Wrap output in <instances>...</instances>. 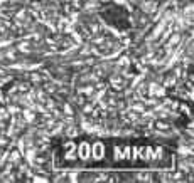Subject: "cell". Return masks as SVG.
I'll return each instance as SVG.
<instances>
[{"mask_svg":"<svg viewBox=\"0 0 194 183\" xmlns=\"http://www.w3.org/2000/svg\"><path fill=\"white\" fill-rule=\"evenodd\" d=\"M110 87L115 91H123L125 87H127V81L123 79L120 74H117V72H113V74L110 76Z\"/></svg>","mask_w":194,"mask_h":183,"instance_id":"obj_1","label":"cell"},{"mask_svg":"<svg viewBox=\"0 0 194 183\" xmlns=\"http://www.w3.org/2000/svg\"><path fill=\"white\" fill-rule=\"evenodd\" d=\"M177 81H179V79H177V77H175L172 72H166V74H164V77H162V82H161V84L164 86L166 89H170V87H175Z\"/></svg>","mask_w":194,"mask_h":183,"instance_id":"obj_2","label":"cell"},{"mask_svg":"<svg viewBox=\"0 0 194 183\" xmlns=\"http://www.w3.org/2000/svg\"><path fill=\"white\" fill-rule=\"evenodd\" d=\"M175 151H177V156H193L194 155L193 145H177Z\"/></svg>","mask_w":194,"mask_h":183,"instance_id":"obj_3","label":"cell"},{"mask_svg":"<svg viewBox=\"0 0 194 183\" xmlns=\"http://www.w3.org/2000/svg\"><path fill=\"white\" fill-rule=\"evenodd\" d=\"M20 116L25 119V123H27V124H34V121H36V113H34L30 108L20 109Z\"/></svg>","mask_w":194,"mask_h":183,"instance_id":"obj_4","label":"cell"},{"mask_svg":"<svg viewBox=\"0 0 194 183\" xmlns=\"http://www.w3.org/2000/svg\"><path fill=\"white\" fill-rule=\"evenodd\" d=\"M15 51H20L22 54H32V42H29V40H22L20 44H17V49Z\"/></svg>","mask_w":194,"mask_h":183,"instance_id":"obj_5","label":"cell"},{"mask_svg":"<svg viewBox=\"0 0 194 183\" xmlns=\"http://www.w3.org/2000/svg\"><path fill=\"white\" fill-rule=\"evenodd\" d=\"M7 161H10V163L15 166L17 163H20V161H22V153H20L19 150L9 151V160H7Z\"/></svg>","mask_w":194,"mask_h":183,"instance_id":"obj_6","label":"cell"},{"mask_svg":"<svg viewBox=\"0 0 194 183\" xmlns=\"http://www.w3.org/2000/svg\"><path fill=\"white\" fill-rule=\"evenodd\" d=\"M29 82H30V84H41V82H42L44 81V77L42 76H41V72H34V71H30V72H29Z\"/></svg>","mask_w":194,"mask_h":183,"instance_id":"obj_7","label":"cell"},{"mask_svg":"<svg viewBox=\"0 0 194 183\" xmlns=\"http://www.w3.org/2000/svg\"><path fill=\"white\" fill-rule=\"evenodd\" d=\"M64 128H66L64 134H66L68 138H74V136H78V133H80V129H78L76 124H66Z\"/></svg>","mask_w":194,"mask_h":183,"instance_id":"obj_8","label":"cell"},{"mask_svg":"<svg viewBox=\"0 0 194 183\" xmlns=\"http://www.w3.org/2000/svg\"><path fill=\"white\" fill-rule=\"evenodd\" d=\"M95 86H91V84H88V86H81V87H78V93L80 94H83V96H86V98H90L91 94L95 93Z\"/></svg>","mask_w":194,"mask_h":183,"instance_id":"obj_9","label":"cell"},{"mask_svg":"<svg viewBox=\"0 0 194 183\" xmlns=\"http://www.w3.org/2000/svg\"><path fill=\"white\" fill-rule=\"evenodd\" d=\"M62 114L64 116H73L74 114V109H73L69 101H62Z\"/></svg>","mask_w":194,"mask_h":183,"instance_id":"obj_10","label":"cell"},{"mask_svg":"<svg viewBox=\"0 0 194 183\" xmlns=\"http://www.w3.org/2000/svg\"><path fill=\"white\" fill-rule=\"evenodd\" d=\"M130 62H132V61H130V57H128V56H122L118 61L115 62V66H117V67H130Z\"/></svg>","mask_w":194,"mask_h":183,"instance_id":"obj_11","label":"cell"},{"mask_svg":"<svg viewBox=\"0 0 194 183\" xmlns=\"http://www.w3.org/2000/svg\"><path fill=\"white\" fill-rule=\"evenodd\" d=\"M179 109H181V113L186 114V116H189V119H193V114H191V108H189V104H179Z\"/></svg>","mask_w":194,"mask_h":183,"instance_id":"obj_12","label":"cell"},{"mask_svg":"<svg viewBox=\"0 0 194 183\" xmlns=\"http://www.w3.org/2000/svg\"><path fill=\"white\" fill-rule=\"evenodd\" d=\"M32 182H37V183H49V178H46V175H41V173H34L32 175Z\"/></svg>","mask_w":194,"mask_h":183,"instance_id":"obj_13","label":"cell"},{"mask_svg":"<svg viewBox=\"0 0 194 183\" xmlns=\"http://www.w3.org/2000/svg\"><path fill=\"white\" fill-rule=\"evenodd\" d=\"M42 89L46 91V93L54 94V93H56V84H54V82H44V84H42Z\"/></svg>","mask_w":194,"mask_h":183,"instance_id":"obj_14","label":"cell"},{"mask_svg":"<svg viewBox=\"0 0 194 183\" xmlns=\"http://www.w3.org/2000/svg\"><path fill=\"white\" fill-rule=\"evenodd\" d=\"M152 158H155V160H162V158H164V148H162V146L155 148V150H154V156H152Z\"/></svg>","mask_w":194,"mask_h":183,"instance_id":"obj_15","label":"cell"},{"mask_svg":"<svg viewBox=\"0 0 194 183\" xmlns=\"http://www.w3.org/2000/svg\"><path fill=\"white\" fill-rule=\"evenodd\" d=\"M15 19H17V20H27L29 17H27V12H25V9L19 10V12L15 14Z\"/></svg>","mask_w":194,"mask_h":183,"instance_id":"obj_16","label":"cell"},{"mask_svg":"<svg viewBox=\"0 0 194 183\" xmlns=\"http://www.w3.org/2000/svg\"><path fill=\"white\" fill-rule=\"evenodd\" d=\"M12 44V39H2L0 40V49H5V47H9Z\"/></svg>","mask_w":194,"mask_h":183,"instance_id":"obj_17","label":"cell"},{"mask_svg":"<svg viewBox=\"0 0 194 183\" xmlns=\"http://www.w3.org/2000/svg\"><path fill=\"white\" fill-rule=\"evenodd\" d=\"M123 158L130 160V146H125V148H123Z\"/></svg>","mask_w":194,"mask_h":183,"instance_id":"obj_18","label":"cell"},{"mask_svg":"<svg viewBox=\"0 0 194 183\" xmlns=\"http://www.w3.org/2000/svg\"><path fill=\"white\" fill-rule=\"evenodd\" d=\"M0 146H9V140H5L4 136H0Z\"/></svg>","mask_w":194,"mask_h":183,"instance_id":"obj_19","label":"cell"},{"mask_svg":"<svg viewBox=\"0 0 194 183\" xmlns=\"http://www.w3.org/2000/svg\"><path fill=\"white\" fill-rule=\"evenodd\" d=\"M0 103H2V104H7V99L4 98V91H0Z\"/></svg>","mask_w":194,"mask_h":183,"instance_id":"obj_20","label":"cell"}]
</instances>
